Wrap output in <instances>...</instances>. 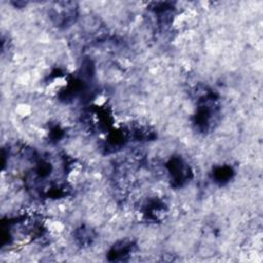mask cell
Here are the masks:
<instances>
[{
  "mask_svg": "<svg viewBox=\"0 0 263 263\" xmlns=\"http://www.w3.org/2000/svg\"><path fill=\"white\" fill-rule=\"evenodd\" d=\"M167 168L170 171L172 184L175 187L183 186L186 182H188L192 176L190 166L181 158V157H173L168 163Z\"/></svg>",
  "mask_w": 263,
  "mask_h": 263,
  "instance_id": "1",
  "label": "cell"
},
{
  "mask_svg": "<svg viewBox=\"0 0 263 263\" xmlns=\"http://www.w3.org/2000/svg\"><path fill=\"white\" fill-rule=\"evenodd\" d=\"M51 18L57 26H67L75 22L77 16L76 4L72 2H59L50 11Z\"/></svg>",
  "mask_w": 263,
  "mask_h": 263,
  "instance_id": "2",
  "label": "cell"
},
{
  "mask_svg": "<svg viewBox=\"0 0 263 263\" xmlns=\"http://www.w3.org/2000/svg\"><path fill=\"white\" fill-rule=\"evenodd\" d=\"M133 250V242L127 240H120L112 247L109 252V257L112 260H118L127 256Z\"/></svg>",
  "mask_w": 263,
  "mask_h": 263,
  "instance_id": "3",
  "label": "cell"
},
{
  "mask_svg": "<svg viewBox=\"0 0 263 263\" xmlns=\"http://www.w3.org/2000/svg\"><path fill=\"white\" fill-rule=\"evenodd\" d=\"M233 175V171L230 166H220L217 167L214 171V178L216 179V182H220V183H224L227 182L231 176Z\"/></svg>",
  "mask_w": 263,
  "mask_h": 263,
  "instance_id": "4",
  "label": "cell"
}]
</instances>
